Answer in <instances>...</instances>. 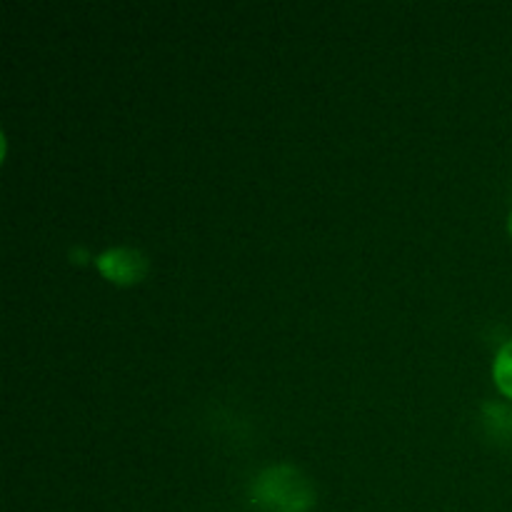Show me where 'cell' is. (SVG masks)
Segmentation results:
<instances>
[{"mask_svg": "<svg viewBox=\"0 0 512 512\" xmlns=\"http://www.w3.org/2000/svg\"><path fill=\"white\" fill-rule=\"evenodd\" d=\"M493 378L500 393L512 400V340L510 343H505L503 348H500V353L495 355Z\"/></svg>", "mask_w": 512, "mask_h": 512, "instance_id": "3957f363", "label": "cell"}, {"mask_svg": "<svg viewBox=\"0 0 512 512\" xmlns=\"http://www.w3.org/2000/svg\"><path fill=\"white\" fill-rule=\"evenodd\" d=\"M508 228H510V233H512V213H510V218H508Z\"/></svg>", "mask_w": 512, "mask_h": 512, "instance_id": "277c9868", "label": "cell"}, {"mask_svg": "<svg viewBox=\"0 0 512 512\" xmlns=\"http://www.w3.org/2000/svg\"><path fill=\"white\" fill-rule=\"evenodd\" d=\"M250 498L268 512H308L315 505V490L293 465H273L253 480Z\"/></svg>", "mask_w": 512, "mask_h": 512, "instance_id": "6da1fadb", "label": "cell"}, {"mask_svg": "<svg viewBox=\"0 0 512 512\" xmlns=\"http://www.w3.org/2000/svg\"><path fill=\"white\" fill-rule=\"evenodd\" d=\"M95 265H98V270L110 280V283L123 285V288L143 283L145 275H148L150 270L148 255L140 253V250L135 248L105 250L103 255H98Z\"/></svg>", "mask_w": 512, "mask_h": 512, "instance_id": "7a4b0ae2", "label": "cell"}]
</instances>
